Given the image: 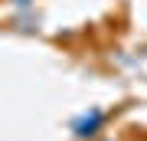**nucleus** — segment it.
<instances>
[{
	"instance_id": "1",
	"label": "nucleus",
	"mask_w": 147,
	"mask_h": 141,
	"mask_svg": "<svg viewBox=\"0 0 147 141\" xmlns=\"http://www.w3.org/2000/svg\"><path fill=\"white\" fill-rule=\"evenodd\" d=\"M101 121H105V115H101V112L95 108V112H92V118L85 115V118L79 121V125H75V131H79V135H95V128H98Z\"/></svg>"
},
{
	"instance_id": "2",
	"label": "nucleus",
	"mask_w": 147,
	"mask_h": 141,
	"mask_svg": "<svg viewBox=\"0 0 147 141\" xmlns=\"http://www.w3.org/2000/svg\"><path fill=\"white\" fill-rule=\"evenodd\" d=\"M16 3H20V7H23V3H30V0H16Z\"/></svg>"
}]
</instances>
